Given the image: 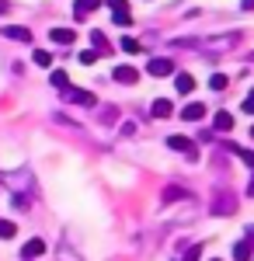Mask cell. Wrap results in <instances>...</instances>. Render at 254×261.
Listing matches in <instances>:
<instances>
[{
  "mask_svg": "<svg viewBox=\"0 0 254 261\" xmlns=\"http://www.w3.org/2000/svg\"><path fill=\"white\" fill-rule=\"evenodd\" d=\"M108 4V11H112V21L122 24V28H129L133 24V14H129V0H105Z\"/></svg>",
  "mask_w": 254,
  "mask_h": 261,
  "instance_id": "1",
  "label": "cell"
},
{
  "mask_svg": "<svg viewBox=\"0 0 254 261\" xmlns=\"http://www.w3.org/2000/svg\"><path fill=\"white\" fill-rule=\"evenodd\" d=\"M213 213H216V216H234V213H237V199L230 195V192H216Z\"/></svg>",
  "mask_w": 254,
  "mask_h": 261,
  "instance_id": "2",
  "label": "cell"
},
{
  "mask_svg": "<svg viewBox=\"0 0 254 261\" xmlns=\"http://www.w3.org/2000/svg\"><path fill=\"white\" fill-rule=\"evenodd\" d=\"M167 146L177 150V153H185L188 161H195V157H198V153H195V143L188 140V136H167Z\"/></svg>",
  "mask_w": 254,
  "mask_h": 261,
  "instance_id": "3",
  "label": "cell"
},
{
  "mask_svg": "<svg viewBox=\"0 0 254 261\" xmlns=\"http://www.w3.org/2000/svg\"><path fill=\"white\" fill-rule=\"evenodd\" d=\"M112 77H115V84L133 87V84L139 81V70H136V66H129V63H122V66H115V73H112Z\"/></svg>",
  "mask_w": 254,
  "mask_h": 261,
  "instance_id": "4",
  "label": "cell"
},
{
  "mask_svg": "<svg viewBox=\"0 0 254 261\" xmlns=\"http://www.w3.org/2000/svg\"><path fill=\"white\" fill-rule=\"evenodd\" d=\"M63 98L73 101V105H94V94L91 91H80V87H70V84L63 87Z\"/></svg>",
  "mask_w": 254,
  "mask_h": 261,
  "instance_id": "5",
  "label": "cell"
},
{
  "mask_svg": "<svg viewBox=\"0 0 254 261\" xmlns=\"http://www.w3.org/2000/svg\"><path fill=\"white\" fill-rule=\"evenodd\" d=\"M42 254H45V241H39V237L21 247V258H24V261H35V258H42Z\"/></svg>",
  "mask_w": 254,
  "mask_h": 261,
  "instance_id": "6",
  "label": "cell"
},
{
  "mask_svg": "<svg viewBox=\"0 0 254 261\" xmlns=\"http://www.w3.org/2000/svg\"><path fill=\"white\" fill-rule=\"evenodd\" d=\"M98 4H101V0H77V4H73V18L87 21L91 14H94V7H98Z\"/></svg>",
  "mask_w": 254,
  "mask_h": 261,
  "instance_id": "7",
  "label": "cell"
},
{
  "mask_svg": "<svg viewBox=\"0 0 254 261\" xmlns=\"http://www.w3.org/2000/svg\"><path fill=\"white\" fill-rule=\"evenodd\" d=\"M146 70H150V77H167V73H174V63L171 60H150Z\"/></svg>",
  "mask_w": 254,
  "mask_h": 261,
  "instance_id": "8",
  "label": "cell"
},
{
  "mask_svg": "<svg viewBox=\"0 0 254 261\" xmlns=\"http://www.w3.org/2000/svg\"><path fill=\"white\" fill-rule=\"evenodd\" d=\"M171 112H174V101H171V98H157L154 108H150V115H154V119H167Z\"/></svg>",
  "mask_w": 254,
  "mask_h": 261,
  "instance_id": "9",
  "label": "cell"
},
{
  "mask_svg": "<svg viewBox=\"0 0 254 261\" xmlns=\"http://www.w3.org/2000/svg\"><path fill=\"white\" fill-rule=\"evenodd\" d=\"M181 119H185V122H198V119H206V105H198V101L185 105V108H181Z\"/></svg>",
  "mask_w": 254,
  "mask_h": 261,
  "instance_id": "10",
  "label": "cell"
},
{
  "mask_svg": "<svg viewBox=\"0 0 254 261\" xmlns=\"http://www.w3.org/2000/svg\"><path fill=\"white\" fill-rule=\"evenodd\" d=\"M4 39H11V42H32V32H28V28H21V24H7V28H4Z\"/></svg>",
  "mask_w": 254,
  "mask_h": 261,
  "instance_id": "11",
  "label": "cell"
},
{
  "mask_svg": "<svg viewBox=\"0 0 254 261\" xmlns=\"http://www.w3.org/2000/svg\"><path fill=\"white\" fill-rule=\"evenodd\" d=\"M49 39L56 42V45H70V42H77V32H73V28H53Z\"/></svg>",
  "mask_w": 254,
  "mask_h": 261,
  "instance_id": "12",
  "label": "cell"
},
{
  "mask_svg": "<svg viewBox=\"0 0 254 261\" xmlns=\"http://www.w3.org/2000/svg\"><path fill=\"white\" fill-rule=\"evenodd\" d=\"M174 87H177V94H192V91H195V77H192V73H177Z\"/></svg>",
  "mask_w": 254,
  "mask_h": 261,
  "instance_id": "13",
  "label": "cell"
},
{
  "mask_svg": "<svg viewBox=\"0 0 254 261\" xmlns=\"http://www.w3.org/2000/svg\"><path fill=\"white\" fill-rule=\"evenodd\" d=\"M216 133H230V129H234V115H230V112H216Z\"/></svg>",
  "mask_w": 254,
  "mask_h": 261,
  "instance_id": "14",
  "label": "cell"
},
{
  "mask_svg": "<svg viewBox=\"0 0 254 261\" xmlns=\"http://www.w3.org/2000/svg\"><path fill=\"white\" fill-rule=\"evenodd\" d=\"M234 261H251V241H240L234 247Z\"/></svg>",
  "mask_w": 254,
  "mask_h": 261,
  "instance_id": "15",
  "label": "cell"
},
{
  "mask_svg": "<svg viewBox=\"0 0 254 261\" xmlns=\"http://www.w3.org/2000/svg\"><path fill=\"white\" fill-rule=\"evenodd\" d=\"M122 49H125V53H133V56H136V53H143L139 39H133V35H125V39H122Z\"/></svg>",
  "mask_w": 254,
  "mask_h": 261,
  "instance_id": "16",
  "label": "cell"
},
{
  "mask_svg": "<svg viewBox=\"0 0 254 261\" xmlns=\"http://www.w3.org/2000/svg\"><path fill=\"white\" fill-rule=\"evenodd\" d=\"M14 233H18V226H14V223H11V220H0V237H4V241H11Z\"/></svg>",
  "mask_w": 254,
  "mask_h": 261,
  "instance_id": "17",
  "label": "cell"
},
{
  "mask_svg": "<svg viewBox=\"0 0 254 261\" xmlns=\"http://www.w3.org/2000/svg\"><path fill=\"white\" fill-rule=\"evenodd\" d=\"M66 84H70V77H66V70H53V87H59V91H63Z\"/></svg>",
  "mask_w": 254,
  "mask_h": 261,
  "instance_id": "18",
  "label": "cell"
},
{
  "mask_svg": "<svg viewBox=\"0 0 254 261\" xmlns=\"http://www.w3.org/2000/svg\"><path fill=\"white\" fill-rule=\"evenodd\" d=\"M209 87H213V91H223V87H226V73H213V77H209Z\"/></svg>",
  "mask_w": 254,
  "mask_h": 261,
  "instance_id": "19",
  "label": "cell"
},
{
  "mask_svg": "<svg viewBox=\"0 0 254 261\" xmlns=\"http://www.w3.org/2000/svg\"><path fill=\"white\" fill-rule=\"evenodd\" d=\"M234 153H240V161L247 164V167H254V150H244V146H237Z\"/></svg>",
  "mask_w": 254,
  "mask_h": 261,
  "instance_id": "20",
  "label": "cell"
},
{
  "mask_svg": "<svg viewBox=\"0 0 254 261\" xmlns=\"http://www.w3.org/2000/svg\"><path fill=\"white\" fill-rule=\"evenodd\" d=\"M91 42H94V49H98V53H105V49H108V42H105V35H101V32H91Z\"/></svg>",
  "mask_w": 254,
  "mask_h": 261,
  "instance_id": "21",
  "label": "cell"
},
{
  "mask_svg": "<svg viewBox=\"0 0 254 261\" xmlns=\"http://www.w3.org/2000/svg\"><path fill=\"white\" fill-rule=\"evenodd\" d=\"M32 60L39 63V66H49V63H53V56H49L45 49H35V56H32Z\"/></svg>",
  "mask_w": 254,
  "mask_h": 261,
  "instance_id": "22",
  "label": "cell"
},
{
  "mask_svg": "<svg viewBox=\"0 0 254 261\" xmlns=\"http://www.w3.org/2000/svg\"><path fill=\"white\" fill-rule=\"evenodd\" d=\"M94 60H98V49H84V53H80V63H84V66H91Z\"/></svg>",
  "mask_w": 254,
  "mask_h": 261,
  "instance_id": "23",
  "label": "cell"
},
{
  "mask_svg": "<svg viewBox=\"0 0 254 261\" xmlns=\"http://www.w3.org/2000/svg\"><path fill=\"white\" fill-rule=\"evenodd\" d=\"M198 258H202V244H195V247L185 254V261H198Z\"/></svg>",
  "mask_w": 254,
  "mask_h": 261,
  "instance_id": "24",
  "label": "cell"
},
{
  "mask_svg": "<svg viewBox=\"0 0 254 261\" xmlns=\"http://www.w3.org/2000/svg\"><path fill=\"white\" fill-rule=\"evenodd\" d=\"M244 112H247V115H254V91L244 98Z\"/></svg>",
  "mask_w": 254,
  "mask_h": 261,
  "instance_id": "25",
  "label": "cell"
},
{
  "mask_svg": "<svg viewBox=\"0 0 254 261\" xmlns=\"http://www.w3.org/2000/svg\"><path fill=\"white\" fill-rule=\"evenodd\" d=\"M181 195H185L181 188H167V192H164V199H167V202H171V199H181Z\"/></svg>",
  "mask_w": 254,
  "mask_h": 261,
  "instance_id": "26",
  "label": "cell"
},
{
  "mask_svg": "<svg viewBox=\"0 0 254 261\" xmlns=\"http://www.w3.org/2000/svg\"><path fill=\"white\" fill-rule=\"evenodd\" d=\"M240 7H244V11H254V0H240Z\"/></svg>",
  "mask_w": 254,
  "mask_h": 261,
  "instance_id": "27",
  "label": "cell"
},
{
  "mask_svg": "<svg viewBox=\"0 0 254 261\" xmlns=\"http://www.w3.org/2000/svg\"><path fill=\"white\" fill-rule=\"evenodd\" d=\"M247 195H251V199H254V178H251V185H247Z\"/></svg>",
  "mask_w": 254,
  "mask_h": 261,
  "instance_id": "28",
  "label": "cell"
},
{
  "mask_svg": "<svg viewBox=\"0 0 254 261\" xmlns=\"http://www.w3.org/2000/svg\"><path fill=\"white\" fill-rule=\"evenodd\" d=\"M0 14H7V0H0Z\"/></svg>",
  "mask_w": 254,
  "mask_h": 261,
  "instance_id": "29",
  "label": "cell"
},
{
  "mask_svg": "<svg viewBox=\"0 0 254 261\" xmlns=\"http://www.w3.org/2000/svg\"><path fill=\"white\" fill-rule=\"evenodd\" d=\"M251 136H254V129H251Z\"/></svg>",
  "mask_w": 254,
  "mask_h": 261,
  "instance_id": "30",
  "label": "cell"
},
{
  "mask_svg": "<svg viewBox=\"0 0 254 261\" xmlns=\"http://www.w3.org/2000/svg\"><path fill=\"white\" fill-rule=\"evenodd\" d=\"M251 60H254V53H251Z\"/></svg>",
  "mask_w": 254,
  "mask_h": 261,
  "instance_id": "31",
  "label": "cell"
}]
</instances>
